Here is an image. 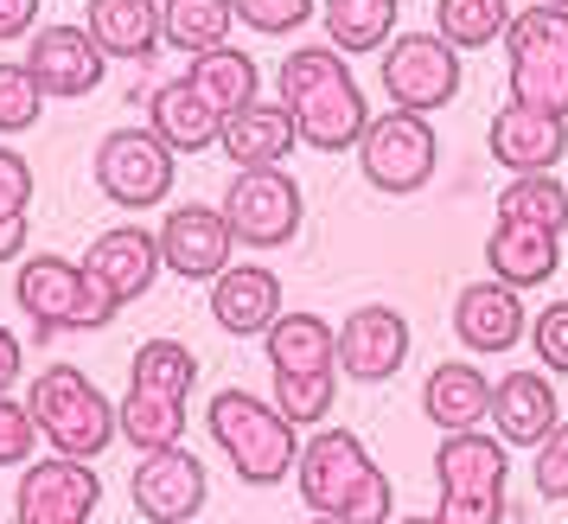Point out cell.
<instances>
[{"mask_svg": "<svg viewBox=\"0 0 568 524\" xmlns=\"http://www.w3.org/2000/svg\"><path fill=\"white\" fill-rule=\"evenodd\" d=\"M282 109L294 134L320 148V154H345V148H358L364 129H371V103H364L358 78H352V64L333 52V46H294L282 58Z\"/></svg>", "mask_w": 568, "mask_h": 524, "instance_id": "cell-1", "label": "cell"}, {"mask_svg": "<svg viewBox=\"0 0 568 524\" xmlns=\"http://www.w3.org/2000/svg\"><path fill=\"white\" fill-rule=\"evenodd\" d=\"M294 486H301L313 518H338V524L396 518V493H389L384 467L371 461V447L352 429H313V442H301V454H294Z\"/></svg>", "mask_w": 568, "mask_h": 524, "instance_id": "cell-2", "label": "cell"}, {"mask_svg": "<svg viewBox=\"0 0 568 524\" xmlns=\"http://www.w3.org/2000/svg\"><path fill=\"white\" fill-rule=\"evenodd\" d=\"M192 384H199V352L173 333H160L134 352L129 365V391L115 403V429L134 454H154V447H173L185 435V403H192Z\"/></svg>", "mask_w": 568, "mask_h": 524, "instance_id": "cell-3", "label": "cell"}, {"mask_svg": "<svg viewBox=\"0 0 568 524\" xmlns=\"http://www.w3.org/2000/svg\"><path fill=\"white\" fill-rule=\"evenodd\" d=\"M205 429L217 454L231 461V473L243 486H275L294 473V454H301V429L275 410V403H262L256 391H211V410H205Z\"/></svg>", "mask_w": 568, "mask_h": 524, "instance_id": "cell-4", "label": "cell"}, {"mask_svg": "<svg viewBox=\"0 0 568 524\" xmlns=\"http://www.w3.org/2000/svg\"><path fill=\"white\" fill-rule=\"evenodd\" d=\"M27 416L39 429V442H52V454H64V461H97V454H109V442H122L115 403L78 365L39 371L27 391Z\"/></svg>", "mask_w": 568, "mask_h": 524, "instance_id": "cell-5", "label": "cell"}, {"mask_svg": "<svg viewBox=\"0 0 568 524\" xmlns=\"http://www.w3.org/2000/svg\"><path fill=\"white\" fill-rule=\"evenodd\" d=\"M505 480H511V447L491 429H460L435 447V524H505Z\"/></svg>", "mask_w": 568, "mask_h": 524, "instance_id": "cell-6", "label": "cell"}, {"mask_svg": "<svg viewBox=\"0 0 568 524\" xmlns=\"http://www.w3.org/2000/svg\"><path fill=\"white\" fill-rule=\"evenodd\" d=\"M13 301L20 314L39 326V333H97V326H115V301H109L83 262L64 256H27L20 275H13Z\"/></svg>", "mask_w": 568, "mask_h": 524, "instance_id": "cell-7", "label": "cell"}, {"mask_svg": "<svg viewBox=\"0 0 568 524\" xmlns=\"http://www.w3.org/2000/svg\"><path fill=\"white\" fill-rule=\"evenodd\" d=\"M358 167H364V185H377L389 199H409L422 185L435 180L440 167V134L428 115L415 109H389V115H371V129L358 141Z\"/></svg>", "mask_w": 568, "mask_h": 524, "instance_id": "cell-8", "label": "cell"}, {"mask_svg": "<svg viewBox=\"0 0 568 524\" xmlns=\"http://www.w3.org/2000/svg\"><path fill=\"white\" fill-rule=\"evenodd\" d=\"M180 180V154L148 129H109L97 141V185H103L109 205L122 211H148L160 205Z\"/></svg>", "mask_w": 568, "mask_h": 524, "instance_id": "cell-9", "label": "cell"}, {"mask_svg": "<svg viewBox=\"0 0 568 524\" xmlns=\"http://www.w3.org/2000/svg\"><path fill=\"white\" fill-rule=\"evenodd\" d=\"M224 224H231L236 243H250V250H282L301 236V185L287 180L282 167H250V173H236L231 192H224Z\"/></svg>", "mask_w": 568, "mask_h": 524, "instance_id": "cell-10", "label": "cell"}, {"mask_svg": "<svg viewBox=\"0 0 568 524\" xmlns=\"http://www.w3.org/2000/svg\"><path fill=\"white\" fill-rule=\"evenodd\" d=\"M384 90L396 97V109L435 115L460 97V52L440 32H403L384 46Z\"/></svg>", "mask_w": 568, "mask_h": 524, "instance_id": "cell-11", "label": "cell"}, {"mask_svg": "<svg viewBox=\"0 0 568 524\" xmlns=\"http://www.w3.org/2000/svg\"><path fill=\"white\" fill-rule=\"evenodd\" d=\"M103 505V473L90 461H27L20 473V493H13V524H90Z\"/></svg>", "mask_w": 568, "mask_h": 524, "instance_id": "cell-12", "label": "cell"}, {"mask_svg": "<svg viewBox=\"0 0 568 524\" xmlns=\"http://www.w3.org/2000/svg\"><path fill=\"white\" fill-rule=\"evenodd\" d=\"M205 493H211V480H205V461L192 454V447H154V454H141L129 473V498H134V512L148 524H192L199 512H205Z\"/></svg>", "mask_w": 568, "mask_h": 524, "instance_id": "cell-13", "label": "cell"}, {"mask_svg": "<svg viewBox=\"0 0 568 524\" xmlns=\"http://www.w3.org/2000/svg\"><path fill=\"white\" fill-rule=\"evenodd\" d=\"M333 359H338V377L384 384L409 359V320L396 314V308H384V301H371V308H358L352 320L333 326Z\"/></svg>", "mask_w": 568, "mask_h": 524, "instance_id": "cell-14", "label": "cell"}, {"mask_svg": "<svg viewBox=\"0 0 568 524\" xmlns=\"http://www.w3.org/2000/svg\"><path fill=\"white\" fill-rule=\"evenodd\" d=\"M160 269H173L185 282H217L224 269H231V250L236 236L224 224V211L217 205H173L160 218Z\"/></svg>", "mask_w": 568, "mask_h": 524, "instance_id": "cell-15", "label": "cell"}, {"mask_svg": "<svg viewBox=\"0 0 568 524\" xmlns=\"http://www.w3.org/2000/svg\"><path fill=\"white\" fill-rule=\"evenodd\" d=\"M20 64H27L32 83H39L45 97H58V103L90 97V90L103 83V71H109V58L97 52V39H90L83 27H39Z\"/></svg>", "mask_w": 568, "mask_h": 524, "instance_id": "cell-16", "label": "cell"}, {"mask_svg": "<svg viewBox=\"0 0 568 524\" xmlns=\"http://www.w3.org/2000/svg\"><path fill=\"white\" fill-rule=\"evenodd\" d=\"M556 422H562V403H556V384L542 371H505V377H491L486 429L505 447H537Z\"/></svg>", "mask_w": 568, "mask_h": 524, "instance_id": "cell-17", "label": "cell"}, {"mask_svg": "<svg viewBox=\"0 0 568 524\" xmlns=\"http://www.w3.org/2000/svg\"><path fill=\"white\" fill-rule=\"evenodd\" d=\"M83 269H90V282H97L115 308H129V301H141V294L154 289L160 243H154V231H141V224H115V231H103L83 250Z\"/></svg>", "mask_w": 568, "mask_h": 524, "instance_id": "cell-18", "label": "cell"}, {"mask_svg": "<svg viewBox=\"0 0 568 524\" xmlns=\"http://www.w3.org/2000/svg\"><path fill=\"white\" fill-rule=\"evenodd\" d=\"M486 148H491V160H498L505 173H549V167L568 154V122L562 115H542V109L505 103L498 115H491Z\"/></svg>", "mask_w": 568, "mask_h": 524, "instance_id": "cell-19", "label": "cell"}, {"mask_svg": "<svg viewBox=\"0 0 568 524\" xmlns=\"http://www.w3.org/2000/svg\"><path fill=\"white\" fill-rule=\"evenodd\" d=\"M282 314V275L262 269V262H231L217 282H211V320L236 333V340H262Z\"/></svg>", "mask_w": 568, "mask_h": 524, "instance_id": "cell-20", "label": "cell"}, {"mask_svg": "<svg viewBox=\"0 0 568 524\" xmlns=\"http://www.w3.org/2000/svg\"><path fill=\"white\" fill-rule=\"evenodd\" d=\"M454 333H460V345L479 352V359L511 352V345L530 333L524 294L505 289V282H473V289H460V301H454Z\"/></svg>", "mask_w": 568, "mask_h": 524, "instance_id": "cell-21", "label": "cell"}, {"mask_svg": "<svg viewBox=\"0 0 568 524\" xmlns=\"http://www.w3.org/2000/svg\"><path fill=\"white\" fill-rule=\"evenodd\" d=\"M562 269V236L556 231H537V224H511V218H498L486 236V275L491 282H505V289H542L549 275Z\"/></svg>", "mask_w": 568, "mask_h": 524, "instance_id": "cell-22", "label": "cell"}, {"mask_svg": "<svg viewBox=\"0 0 568 524\" xmlns=\"http://www.w3.org/2000/svg\"><path fill=\"white\" fill-rule=\"evenodd\" d=\"M217 148H224V160H231L236 173H250V167H282V160L301 148V134H294V122H287L282 103H262L256 97L250 109L224 115Z\"/></svg>", "mask_w": 568, "mask_h": 524, "instance_id": "cell-23", "label": "cell"}, {"mask_svg": "<svg viewBox=\"0 0 568 524\" xmlns=\"http://www.w3.org/2000/svg\"><path fill=\"white\" fill-rule=\"evenodd\" d=\"M262 352H268V371L275 377H333V320L301 314V308H282L275 326L262 333Z\"/></svg>", "mask_w": 568, "mask_h": 524, "instance_id": "cell-24", "label": "cell"}, {"mask_svg": "<svg viewBox=\"0 0 568 524\" xmlns=\"http://www.w3.org/2000/svg\"><path fill=\"white\" fill-rule=\"evenodd\" d=\"M486 410H491V377L473 359H447V365L428 371L422 384V416L460 435V429H486Z\"/></svg>", "mask_w": 568, "mask_h": 524, "instance_id": "cell-25", "label": "cell"}, {"mask_svg": "<svg viewBox=\"0 0 568 524\" xmlns=\"http://www.w3.org/2000/svg\"><path fill=\"white\" fill-rule=\"evenodd\" d=\"M141 129L160 134L173 154H205V148H217L224 115H217L185 78H173V83H160L154 97H148V122H141Z\"/></svg>", "mask_w": 568, "mask_h": 524, "instance_id": "cell-26", "label": "cell"}, {"mask_svg": "<svg viewBox=\"0 0 568 524\" xmlns=\"http://www.w3.org/2000/svg\"><path fill=\"white\" fill-rule=\"evenodd\" d=\"M83 32L97 39L103 58L141 64L160 46V0H90L83 7Z\"/></svg>", "mask_w": 568, "mask_h": 524, "instance_id": "cell-27", "label": "cell"}, {"mask_svg": "<svg viewBox=\"0 0 568 524\" xmlns=\"http://www.w3.org/2000/svg\"><path fill=\"white\" fill-rule=\"evenodd\" d=\"M396 20H403L396 0H320V27H326V46L338 58L384 52L396 39Z\"/></svg>", "mask_w": 568, "mask_h": 524, "instance_id": "cell-28", "label": "cell"}, {"mask_svg": "<svg viewBox=\"0 0 568 524\" xmlns=\"http://www.w3.org/2000/svg\"><path fill=\"white\" fill-rule=\"evenodd\" d=\"M199 97H205L217 115H236V109H250L256 103V90H262V71H256V58L250 52H236V46H217V52H199L192 64L180 71Z\"/></svg>", "mask_w": 568, "mask_h": 524, "instance_id": "cell-29", "label": "cell"}, {"mask_svg": "<svg viewBox=\"0 0 568 524\" xmlns=\"http://www.w3.org/2000/svg\"><path fill=\"white\" fill-rule=\"evenodd\" d=\"M231 0H160V46H173L185 58L231 46Z\"/></svg>", "mask_w": 568, "mask_h": 524, "instance_id": "cell-30", "label": "cell"}, {"mask_svg": "<svg viewBox=\"0 0 568 524\" xmlns=\"http://www.w3.org/2000/svg\"><path fill=\"white\" fill-rule=\"evenodd\" d=\"M511 27V0H435V32L454 52H486Z\"/></svg>", "mask_w": 568, "mask_h": 524, "instance_id": "cell-31", "label": "cell"}, {"mask_svg": "<svg viewBox=\"0 0 568 524\" xmlns=\"http://www.w3.org/2000/svg\"><path fill=\"white\" fill-rule=\"evenodd\" d=\"M505 78H511V103L568 122V52H517Z\"/></svg>", "mask_w": 568, "mask_h": 524, "instance_id": "cell-32", "label": "cell"}, {"mask_svg": "<svg viewBox=\"0 0 568 524\" xmlns=\"http://www.w3.org/2000/svg\"><path fill=\"white\" fill-rule=\"evenodd\" d=\"M498 218L511 224H537V231L562 236L568 224V185L556 173H511V185L498 192Z\"/></svg>", "mask_w": 568, "mask_h": 524, "instance_id": "cell-33", "label": "cell"}, {"mask_svg": "<svg viewBox=\"0 0 568 524\" xmlns=\"http://www.w3.org/2000/svg\"><path fill=\"white\" fill-rule=\"evenodd\" d=\"M333 396H338V371L333 377H275V410H282L294 429H320V422L333 416Z\"/></svg>", "mask_w": 568, "mask_h": 524, "instance_id": "cell-34", "label": "cell"}, {"mask_svg": "<svg viewBox=\"0 0 568 524\" xmlns=\"http://www.w3.org/2000/svg\"><path fill=\"white\" fill-rule=\"evenodd\" d=\"M45 109V90L32 83L27 64H0V134H27Z\"/></svg>", "mask_w": 568, "mask_h": 524, "instance_id": "cell-35", "label": "cell"}, {"mask_svg": "<svg viewBox=\"0 0 568 524\" xmlns=\"http://www.w3.org/2000/svg\"><path fill=\"white\" fill-rule=\"evenodd\" d=\"M231 13H236V27L262 32V39H282V32L313 20V0H231Z\"/></svg>", "mask_w": 568, "mask_h": 524, "instance_id": "cell-36", "label": "cell"}, {"mask_svg": "<svg viewBox=\"0 0 568 524\" xmlns=\"http://www.w3.org/2000/svg\"><path fill=\"white\" fill-rule=\"evenodd\" d=\"M530 473H537L542 498H556V505L568 498V422H556V429L530 447Z\"/></svg>", "mask_w": 568, "mask_h": 524, "instance_id": "cell-37", "label": "cell"}, {"mask_svg": "<svg viewBox=\"0 0 568 524\" xmlns=\"http://www.w3.org/2000/svg\"><path fill=\"white\" fill-rule=\"evenodd\" d=\"M530 345H537L542 371L568 377V301H549V308L530 320Z\"/></svg>", "mask_w": 568, "mask_h": 524, "instance_id": "cell-38", "label": "cell"}, {"mask_svg": "<svg viewBox=\"0 0 568 524\" xmlns=\"http://www.w3.org/2000/svg\"><path fill=\"white\" fill-rule=\"evenodd\" d=\"M32 442H39V429H32L27 403L0 396V467H27V461H32Z\"/></svg>", "mask_w": 568, "mask_h": 524, "instance_id": "cell-39", "label": "cell"}, {"mask_svg": "<svg viewBox=\"0 0 568 524\" xmlns=\"http://www.w3.org/2000/svg\"><path fill=\"white\" fill-rule=\"evenodd\" d=\"M32 205V160L0 148V218H27Z\"/></svg>", "mask_w": 568, "mask_h": 524, "instance_id": "cell-40", "label": "cell"}, {"mask_svg": "<svg viewBox=\"0 0 568 524\" xmlns=\"http://www.w3.org/2000/svg\"><path fill=\"white\" fill-rule=\"evenodd\" d=\"M39 7L45 0H0V46L7 39H32L39 32Z\"/></svg>", "mask_w": 568, "mask_h": 524, "instance_id": "cell-41", "label": "cell"}, {"mask_svg": "<svg viewBox=\"0 0 568 524\" xmlns=\"http://www.w3.org/2000/svg\"><path fill=\"white\" fill-rule=\"evenodd\" d=\"M20 340H13V326H0V396H13V377H20Z\"/></svg>", "mask_w": 568, "mask_h": 524, "instance_id": "cell-42", "label": "cell"}, {"mask_svg": "<svg viewBox=\"0 0 568 524\" xmlns=\"http://www.w3.org/2000/svg\"><path fill=\"white\" fill-rule=\"evenodd\" d=\"M27 250V218H0V262H20Z\"/></svg>", "mask_w": 568, "mask_h": 524, "instance_id": "cell-43", "label": "cell"}, {"mask_svg": "<svg viewBox=\"0 0 568 524\" xmlns=\"http://www.w3.org/2000/svg\"><path fill=\"white\" fill-rule=\"evenodd\" d=\"M389 524H435V518H389Z\"/></svg>", "mask_w": 568, "mask_h": 524, "instance_id": "cell-44", "label": "cell"}, {"mask_svg": "<svg viewBox=\"0 0 568 524\" xmlns=\"http://www.w3.org/2000/svg\"><path fill=\"white\" fill-rule=\"evenodd\" d=\"M307 524H338V518H313V512H307Z\"/></svg>", "mask_w": 568, "mask_h": 524, "instance_id": "cell-45", "label": "cell"}, {"mask_svg": "<svg viewBox=\"0 0 568 524\" xmlns=\"http://www.w3.org/2000/svg\"><path fill=\"white\" fill-rule=\"evenodd\" d=\"M542 7H568V0H542Z\"/></svg>", "mask_w": 568, "mask_h": 524, "instance_id": "cell-46", "label": "cell"}]
</instances>
